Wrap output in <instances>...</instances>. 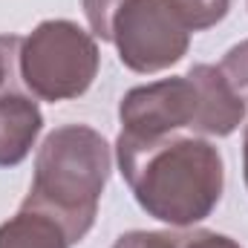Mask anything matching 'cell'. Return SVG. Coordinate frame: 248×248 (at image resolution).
Instances as JSON below:
<instances>
[{
  "instance_id": "5b68a950",
  "label": "cell",
  "mask_w": 248,
  "mask_h": 248,
  "mask_svg": "<svg viewBox=\"0 0 248 248\" xmlns=\"http://www.w3.org/2000/svg\"><path fill=\"white\" fill-rule=\"evenodd\" d=\"M17 72L26 90L44 101L78 98L98 75V46L72 20H44L20 41Z\"/></svg>"
},
{
  "instance_id": "8992f818",
  "label": "cell",
  "mask_w": 248,
  "mask_h": 248,
  "mask_svg": "<svg viewBox=\"0 0 248 248\" xmlns=\"http://www.w3.org/2000/svg\"><path fill=\"white\" fill-rule=\"evenodd\" d=\"M41 130H44V116L38 101L20 93H3L0 95V168L20 165L35 147Z\"/></svg>"
},
{
  "instance_id": "3957f363",
  "label": "cell",
  "mask_w": 248,
  "mask_h": 248,
  "mask_svg": "<svg viewBox=\"0 0 248 248\" xmlns=\"http://www.w3.org/2000/svg\"><path fill=\"white\" fill-rule=\"evenodd\" d=\"M110 168L113 156L101 133L87 124H63L38 150L35 179L23 205L55 217L75 246L95 222Z\"/></svg>"
},
{
  "instance_id": "52a82bcc",
  "label": "cell",
  "mask_w": 248,
  "mask_h": 248,
  "mask_svg": "<svg viewBox=\"0 0 248 248\" xmlns=\"http://www.w3.org/2000/svg\"><path fill=\"white\" fill-rule=\"evenodd\" d=\"M69 237L63 225L38 211L20 205V211L0 225V248H69Z\"/></svg>"
},
{
  "instance_id": "4fadbf2b",
  "label": "cell",
  "mask_w": 248,
  "mask_h": 248,
  "mask_svg": "<svg viewBox=\"0 0 248 248\" xmlns=\"http://www.w3.org/2000/svg\"><path fill=\"white\" fill-rule=\"evenodd\" d=\"M243 173H246V187H248V127L243 136Z\"/></svg>"
},
{
  "instance_id": "7c38bea8",
  "label": "cell",
  "mask_w": 248,
  "mask_h": 248,
  "mask_svg": "<svg viewBox=\"0 0 248 248\" xmlns=\"http://www.w3.org/2000/svg\"><path fill=\"white\" fill-rule=\"evenodd\" d=\"M20 41L15 35H0V87L12 78V69L17 63V52H20Z\"/></svg>"
},
{
  "instance_id": "9c48e42d",
  "label": "cell",
  "mask_w": 248,
  "mask_h": 248,
  "mask_svg": "<svg viewBox=\"0 0 248 248\" xmlns=\"http://www.w3.org/2000/svg\"><path fill=\"white\" fill-rule=\"evenodd\" d=\"M219 72L225 75V81L234 87V93L248 104V41L231 46L225 52V58L219 63Z\"/></svg>"
},
{
  "instance_id": "277c9868",
  "label": "cell",
  "mask_w": 248,
  "mask_h": 248,
  "mask_svg": "<svg viewBox=\"0 0 248 248\" xmlns=\"http://www.w3.org/2000/svg\"><path fill=\"white\" fill-rule=\"evenodd\" d=\"M84 15L93 35L116 44L133 72H162L182 61L190 44V29L170 0H84Z\"/></svg>"
},
{
  "instance_id": "ba28073f",
  "label": "cell",
  "mask_w": 248,
  "mask_h": 248,
  "mask_svg": "<svg viewBox=\"0 0 248 248\" xmlns=\"http://www.w3.org/2000/svg\"><path fill=\"white\" fill-rule=\"evenodd\" d=\"M170 6L176 9V15L190 32H202L217 26L228 15L231 0H170Z\"/></svg>"
},
{
  "instance_id": "7a4b0ae2",
  "label": "cell",
  "mask_w": 248,
  "mask_h": 248,
  "mask_svg": "<svg viewBox=\"0 0 248 248\" xmlns=\"http://www.w3.org/2000/svg\"><path fill=\"white\" fill-rule=\"evenodd\" d=\"M246 110L248 104L234 93L219 66L196 63L187 75L130 90L119 107V136L150 141L190 127L193 133L222 139L243 124Z\"/></svg>"
},
{
  "instance_id": "8fae6325",
  "label": "cell",
  "mask_w": 248,
  "mask_h": 248,
  "mask_svg": "<svg viewBox=\"0 0 248 248\" xmlns=\"http://www.w3.org/2000/svg\"><path fill=\"white\" fill-rule=\"evenodd\" d=\"M179 248H243L237 240L217 231H179Z\"/></svg>"
},
{
  "instance_id": "30bf717a",
  "label": "cell",
  "mask_w": 248,
  "mask_h": 248,
  "mask_svg": "<svg viewBox=\"0 0 248 248\" xmlns=\"http://www.w3.org/2000/svg\"><path fill=\"white\" fill-rule=\"evenodd\" d=\"M113 248H179V234L170 231H130Z\"/></svg>"
},
{
  "instance_id": "6da1fadb",
  "label": "cell",
  "mask_w": 248,
  "mask_h": 248,
  "mask_svg": "<svg viewBox=\"0 0 248 248\" xmlns=\"http://www.w3.org/2000/svg\"><path fill=\"white\" fill-rule=\"evenodd\" d=\"M116 153L136 202L153 219L187 228L211 217L222 199V156L205 139L170 133L136 141L119 136Z\"/></svg>"
}]
</instances>
